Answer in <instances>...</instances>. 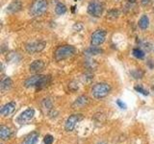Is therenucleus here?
Segmentation results:
<instances>
[{"label": "nucleus", "instance_id": "nucleus-26", "mask_svg": "<svg viewBox=\"0 0 154 144\" xmlns=\"http://www.w3.org/2000/svg\"><path fill=\"white\" fill-rule=\"evenodd\" d=\"M53 141H54V137H53L51 134H46L43 138V142L45 144H52Z\"/></svg>", "mask_w": 154, "mask_h": 144}, {"label": "nucleus", "instance_id": "nucleus-5", "mask_svg": "<svg viewBox=\"0 0 154 144\" xmlns=\"http://www.w3.org/2000/svg\"><path fill=\"white\" fill-rule=\"evenodd\" d=\"M88 13L94 17H100L103 13V4L98 0H93L88 5Z\"/></svg>", "mask_w": 154, "mask_h": 144}, {"label": "nucleus", "instance_id": "nucleus-30", "mask_svg": "<svg viewBox=\"0 0 154 144\" xmlns=\"http://www.w3.org/2000/svg\"><path fill=\"white\" fill-rule=\"evenodd\" d=\"M128 1H129V2H131V3H135V2L137 1V0H128Z\"/></svg>", "mask_w": 154, "mask_h": 144}, {"label": "nucleus", "instance_id": "nucleus-29", "mask_svg": "<svg viewBox=\"0 0 154 144\" xmlns=\"http://www.w3.org/2000/svg\"><path fill=\"white\" fill-rule=\"evenodd\" d=\"M149 3H150V0H142V5L143 6H146Z\"/></svg>", "mask_w": 154, "mask_h": 144}, {"label": "nucleus", "instance_id": "nucleus-3", "mask_svg": "<svg viewBox=\"0 0 154 144\" xmlns=\"http://www.w3.org/2000/svg\"><path fill=\"white\" fill-rule=\"evenodd\" d=\"M111 91V86L107 83H99L93 86L91 94L95 99H102L106 97Z\"/></svg>", "mask_w": 154, "mask_h": 144}, {"label": "nucleus", "instance_id": "nucleus-20", "mask_svg": "<svg viewBox=\"0 0 154 144\" xmlns=\"http://www.w3.org/2000/svg\"><path fill=\"white\" fill-rule=\"evenodd\" d=\"M132 54L135 58H137V59H143L144 58V52L142 49H140V48H134L132 51Z\"/></svg>", "mask_w": 154, "mask_h": 144}, {"label": "nucleus", "instance_id": "nucleus-7", "mask_svg": "<svg viewBox=\"0 0 154 144\" xmlns=\"http://www.w3.org/2000/svg\"><path fill=\"white\" fill-rule=\"evenodd\" d=\"M83 118H84L83 115L80 114V113H75V114L70 115V116L66 119V124H65L66 131H67V132L72 131V130L75 128L76 124L78 123L79 121H81V120L83 119Z\"/></svg>", "mask_w": 154, "mask_h": 144}, {"label": "nucleus", "instance_id": "nucleus-33", "mask_svg": "<svg viewBox=\"0 0 154 144\" xmlns=\"http://www.w3.org/2000/svg\"><path fill=\"white\" fill-rule=\"evenodd\" d=\"M76 1H77V0H76Z\"/></svg>", "mask_w": 154, "mask_h": 144}, {"label": "nucleus", "instance_id": "nucleus-25", "mask_svg": "<svg viewBox=\"0 0 154 144\" xmlns=\"http://www.w3.org/2000/svg\"><path fill=\"white\" fill-rule=\"evenodd\" d=\"M135 90H136L137 92L141 93V94H143V95H146V96H147V95L149 94L148 90H147V89H146V88H143V86L142 85H138V86H135Z\"/></svg>", "mask_w": 154, "mask_h": 144}, {"label": "nucleus", "instance_id": "nucleus-32", "mask_svg": "<svg viewBox=\"0 0 154 144\" xmlns=\"http://www.w3.org/2000/svg\"><path fill=\"white\" fill-rule=\"evenodd\" d=\"M152 90H153V91H154V85H153V86H152Z\"/></svg>", "mask_w": 154, "mask_h": 144}, {"label": "nucleus", "instance_id": "nucleus-18", "mask_svg": "<svg viewBox=\"0 0 154 144\" xmlns=\"http://www.w3.org/2000/svg\"><path fill=\"white\" fill-rule=\"evenodd\" d=\"M103 52L102 49H100V48H98L97 46H91L90 48H88L85 53L88 55H91V56H94V55H99L101 54V53Z\"/></svg>", "mask_w": 154, "mask_h": 144}, {"label": "nucleus", "instance_id": "nucleus-22", "mask_svg": "<svg viewBox=\"0 0 154 144\" xmlns=\"http://www.w3.org/2000/svg\"><path fill=\"white\" fill-rule=\"evenodd\" d=\"M85 65L89 70H94L96 67H97V64H96L95 61L94 60H88L85 62Z\"/></svg>", "mask_w": 154, "mask_h": 144}, {"label": "nucleus", "instance_id": "nucleus-11", "mask_svg": "<svg viewBox=\"0 0 154 144\" xmlns=\"http://www.w3.org/2000/svg\"><path fill=\"white\" fill-rule=\"evenodd\" d=\"M89 102H90V99L87 97V96L81 95L73 102V104H72V108L73 109H82V108H84L85 106L88 105Z\"/></svg>", "mask_w": 154, "mask_h": 144}, {"label": "nucleus", "instance_id": "nucleus-21", "mask_svg": "<svg viewBox=\"0 0 154 144\" xmlns=\"http://www.w3.org/2000/svg\"><path fill=\"white\" fill-rule=\"evenodd\" d=\"M42 105L43 110H51L53 108V104L50 99H43Z\"/></svg>", "mask_w": 154, "mask_h": 144}, {"label": "nucleus", "instance_id": "nucleus-12", "mask_svg": "<svg viewBox=\"0 0 154 144\" xmlns=\"http://www.w3.org/2000/svg\"><path fill=\"white\" fill-rule=\"evenodd\" d=\"M21 8H22V2L20 0H14L13 2H11L8 5L7 11L10 14H14L20 11Z\"/></svg>", "mask_w": 154, "mask_h": 144}, {"label": "nucleus", "instance_id": "nucleus-15", "mask_svg": "<svg viewBox=\"0 0 154 144\" xmlns=\"http://www.w3.org/2000/svg\"><path fill=\"white\" fill-rule=\"evenodd\" d=\"M12 86H13V81L11 78H9V77L3 78L1 80V83H0V88H1L2 93H5V91L9 90L12 88Z\"/></svg>", "mask_w": 154, "mask_h": 144}, {"label": "nucleus", "instance_id": "nucleus-28", "mask_svg": "<svg viewBox=\"0 0 154 144\" xmlns=\"http://www.w3.org/2000/svg\"><path fill=\"white\" fill-rule=\"evenodd\" d=\"M117 104L119 108H122V109H126V105H125L123 102H122L120 100H117Z\"/></svg>", "mask_w": 154, "mask_h": 144}, {"label": "nucleus", "instance_id": "nucleus-10", "mask_svg": "<svg viewBox=\"0 0 154 144\" xmlns=\"http://www.w3.org/2000/svg\"><path fill=\"white\" fill-rule=\"evenodd\" d=\"M45 62L42 60H36L32 62L30 66H29V70H30V72H32V73H38V72H41L45 68Z\"/></svg>", "mask_w": 154, "mask_h": 144}, {"label": "nucleus", "instance_id": "nucleus-31", "mask_svg": "<svg viewBox=\"0 0 154 144\" xmlns=\"http://www.w3.org/2000/svg\"><path fill=\"white\" fill-rule=\"evenodd\" d=\"M98 144H107V143H105V142H100V143H98Z\"/></svg>", "mask_w": 154, "mask_h": 144}, {"label": "nucleus", "instance_id": "nucleus-24", "mask_svg": "<svg viewBox=\"0 0 154 144\" xmlns=\"http://www.w3.org/2000/svg\"><path fill=\"white\" fill-rule=\"evenodd\" d=\"M119 16V12L116 9L111 10V11L107 13V18H110V19H116Z\"/></svg>", "mask_w": 154, "mask_h": 144}, {"label": "nucleus", "instance_id": "nucleus-2", "mask_svg": "<svg viewBox=\"0 0 154 144\" xmlns=\"http://www.w3.org/2000/svg\"><path fill=\"white\" fill-rule=\"evenodd\" d=\"M76 48L72 45H62L59 46L54 52V59L56 62H61L73 57L76 54Z\"/></svg>", "mask_w": 154, "mask_h": 144}, {"label": "nucleus", "instance_id": "nucleus-1", "mask_svg": "<svg viewBox=\"0 0 154 144\" xmlns=\"http://www.w3.org/2000/svg\"><path fill=\"white\" fill-rule=\"evenodd\" d=\"M51 82V77L49 75H35L28 78L24 82L25 88H45Z\"/></svg>", "mask_w": 154, "mask_h": 144}, {"label": "nucleus", "instance_id": "nucleus-8", "mask_svg": "<svg viewBox=\"0 0 154 144\" xmlns=\"http://www.w3.org/2000/svg\"><path fill=\"white\" fill-rule=\"evenodd\" d=\"M46 43L45 41H35L28 43L26 45L25 49L29 53V54H35V53H38L42 51L45 48Z\"/></svg>", "mask_w": 154, "mask_h": 144}, {"label": "nucleus", "instance_id": "nucleus-17", "mask_svg": "<svg viewBox=\"0 0 154 144\" xmlns=\"http://www.w3.org/2000/svg\"><path fill=\"white\" fill-rule=\"evenodd\" d=\"M138 25L139 27L142 29V30H146V29L148 28L149 26V18L146 14H143L141 16V18L139 19V22H138Z\"/></svg>", "mask_w": 154, "mask_h": 144}, {"label": "nucleus", "instance_id": "nucleus-23", "mask_svg": "<svg viewBox=\"0 0 154 144\" xmlns=\"http://www.w3.org/2000/svg\"><path fill=\"white\" fill-rule=\"evenodd\" d=\"M131 75L134 79H142L143 77V72L141 69H135L131 71Z\"/></svg>", "mask_w": 154, "mask_h": 144}, {"label": "nucleus", "instance_id": "nucleus-4", "mask_svg": "<svg viewBox=\"0 0 154 144\" xmlns=\"http://www.w3.org/2000/svg\"><path fill=\"white\" fill-rule=\"evenodd\" d=\"M47 0H34L30 7V14L33 16H41L47 11Z\"/></svg>", "mask_w": 154, "mask_h": 144}, {"label": "nucleus", "instance_id": "nucleus-13", "mask_svg": "<svg viewBox=\"0 0 154 144\" xmlns=\"http://www.w3.org/2000/svg\"><path fill=\"white\" fill-rule=\"evenodd\" d=\"M14 109H16V103L10 102V103H7L6 105H4L1 108V110H0V113H1L2 116H8V115H10L14 112Z\"/></svg>", "mask_w": 154, "mask_h": 144}, {"label": "nucleus", "instance_id": "nucleus-6", "mask_svg": "<svg viewBox=\"0 0 154 144\" xmlns=\"http://www.w3.org/2000/svg\"><path fill=\"white\" fill-rule=\"evenodd\" d=\"M107 32L105 30H96L93 33L91 38V46H98L101 45L105 41Z\"/></svg>", "mask_w": 154, "mask_h": 144}, {"label": "nucleus", "instance_id": "nucleus-16", "mask_svg": "<svg viewBox=\"0 0 154 144\" xmlns=\"http://www.w3.org/2000/svg\"><path fill=\"white\" fill-rule=\"evenodd\" d=\"M12 132L8 127L6 126H1L0 127V138L2 140H7L10 137H11Z\"/></svg>", "mask_w": 154, "mask_h": 144}, {"label": "nucleus", "instance_id": "nucleus-19", "mask_svg": "<svg viewBox=\"0 0 154 144\" xmlns=\"http://www.w3.org/2000/svg\"><path fill=\"white\" fill-rule=\"evenodd\" d=\"M66 7L65 4H63L62 2H58L55 6V13L57 14H59V16H62V14H64L66 13Z\"/></svg>", "mask_w": 154, "mask_h": 144}, {"label": "nucleus", "instance_id": "nucleus-27", "mask_svg": "<svg viewBox=\"0 0 154 144\" xmlns=\"http://www.w3.org/2000/svg\"><path fill=\"white\" fill-rule=\"evenodd\" d=\"M73 29L75 31H77V32H79V31H81L82 29H83V25L80 23V22H78V23H75L74 24V26H73Z\"/></svg>", "mask_w": 154, "mask_h": 144}, {"label": "nucleus", "instance_id": "nucleus-14", "mask_svg": "<svg viewBox=\"0 0 154 144\" xmlns=\"http://www.w3.org/2000/svg\"><path fill=\"white\" fill-rule=\"evenodd\" d=\"M38 136H40V134L37 132H32L25 137L22 144H37L38 140Z\"/></svg>", "mask_w": 154, "mask_h": 144}, {"label": "nucleus", "instance_id": "nucleus-9", "mask_svg": "<svg viewBox=\"0 0 154 144\" xmlns=\"http://www.w3.org/2000/svg\"><path fill=\"white\" fill-rule=\"evenodd\" d=\"M34 115H35L34 109H27L20 113V115L17 118V121L19 124H26L34 117Z\"/></svg>", "mask_w": 154, "mask_h": 144}]
</instances>
